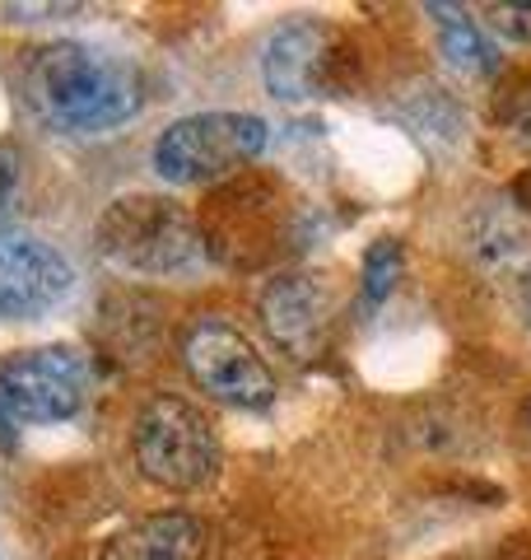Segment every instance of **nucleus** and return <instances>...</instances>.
Here are the masks:
<instances>
[{"mask_svg":"<svg viewBox=\"0 0 531 560\" xmlns=\"http://www.w3.org/2000/svg\"><path fill=\"white\" fill-rule=\"evenodd\" d=\"M24 98L47 127L70 136L117 131L140 113V75L88 43H47L24 61Z\"/></svg>","mask_w":531,"mask_h":560,"instance_id":"obj_1","label":"nucleus"},{"mask_svg":"<svg viewBox=\"0 0 531 560\" xmlns=\"http://www.w3.org/2000/svg\"><path fill=\"white\" fill-rule=\"evenodd\" d=\"M98 253L127 276H187L201 267V234L191 215L168 197H117L94 224Z\"/></svg>","mask_w":531,"mask_h":560,"instance_id":"obj_2","label":"nucleus"},{"mask_svg":"<svg viewBox=\"0 0 531 560\" xmlns=\"http://www.w3.org/2000/svg\"><path fill=\"white\" fill-rule=\"evenodd\" d=\"M266 150L257 113H191L168 121L154 140V173L173 187H205L238 173Z\"/></svg>","mask_w":531,"mask_h":560,"instance_id":"obj_3","label":"nucleus"},{"mask_svg":"<svg viewBox=\"0 0 531 560\" xmlns=\"http://www.w3.org/2000/svg\"><path fill=\"white\" fill-rule=\"evenodd\" d=\"M135 463L164 490H201L220 471V440L210 420L182 397H154L135 416Z\"/></svg>","mask_w":531,"mask_h":560,"instance_id":"obj_4","label":"nucleus"},{"mask_svg":"<svg viewBox=\"0 0 531 560\" xmlns=\"http://www.w3.org/2000/svg\"><path fill=\"white\" fill-rule=\"evenodd\" d=\"M84 364L75 350L43 346L0 364V420L10 425H57L84 407Z\"/></svg>","mask_w":531,"mask_h":560,"instance_id":"obj_5","label":"nucleus"},{"mask_svg":"<svg viewBox=\"0 0 531 560\" xmlns=\"http://www.w3.org/2000/svg\"><path fill=\"white\" fill-rule=\"evenodd\" d=\"M182 360H187V374L197 378L210 397L228 401V407L266 411L275 401L271 364L257 355V346L247 341L238 327H228L220 318L191 323V331L182 337Z\"/></svg>","mask_w":531,"mask_h":560,"instance_id":"obj_6","label":"nucleus"},{"mask_svg":"<svg viewBox=\"0 0 531 560\" xmlns=\"http://www.w3.org/2000/svg\"><path fill=\"white\" fill-rule=\"evenodd\" d=\"M75 290V267L47 238L0 224V318H43Z\"/></svg>","mask_w":531,"mask_h":560,"instance_id":"obj_7","label":"nucleus"},{"mask_svg":"<svg viewBox=\"0 0 531 560\" xmlns=\"http://www.w3.org/2000/svg\"><path fill=\"white\" fill-rule=\"evenodd\" d=\"M331 28L312 20L280 24L261 47V80L280 103H304L327 90Z\"/></svg>","mask_w":531,"mask_h":560,"instance_id":"obj_8","label":"nucleus"},{"mask_svg":"<svg viewBox=\"0 0 531 560\" xmlns=\"http://www.w3.org/2000/svg\"><path fill=\"white\" fill-rule=\"evenodd\" d=\"M261 323L280 350H290L294 360H308V355H317V341H322L327 300L308 276L285 271L261 290Z\"/></svg>","mask_w":531,"mask_h":560,"instance_id":"obj_9","label":"nucleus"},{"mask_svg":"<svg viewBox=\"0 0 531 560\" xmlns=\"http://www.w3.org/2000/svg\"><path fill=\"white\" fill-rule=\"evenodd\" d=\"M205 533L191 514H145L117 528L113 537H103V547L94 560H201Z\"/></svg>","mask_w":531,"mask_h":560,"instance_id":"obj_10","label":"nucleus"},{"mask_svg":"<svg viewBox=\"0 0 531 560\" xmlns=\"http://www.w3.org/2000/svg\"><path fill=\"white\" fill-rule=\"evenodd\" d=\"M424 14H429L438 28L448 66H457L462 75H494V70H499V51H494V43L462 5H424Z\"/></svg>","mask_w":531,"mask_h":560,"instance_id":"obj_11","label":"nucleus"},{"mask_svg":"<svg viewBox=\"0 0 531 560\" xmlns=\"http://www.w3.org/2000/svg\"><path fill=\"white\" fill-rule=\"evenodd\" d=\"M471 253L494 271H504V267L518 271L531 261V234L512 210H485V215L471 224Z\"/></svg>","mask_w":531,"mask_h":560,"instance_id":"obj_12","label":"nucleus"},{"mask_svg":"<svg viewBox=\"0 0 531 560\" xmlns=\"http://www.w3.org/2000/svg\"><path fill=\"white\" fill-rule=\"evenodd\" d=\"M397 276H401V243L378 238L374 248L364 253V294H368V304H382L387 294H392Z\"/></svg>","mask_w":531,"mask_h":560,"instance_id":"obj_13","label":"nucleus"},{"mask_svg":"<svg viewBox=\"0 0 531 560\" xmlns=\"http://www.w3.org/2000/svg\"><path fill=\"white\" fill-rule=\"evenodd\" d=\"M499 127L512 131V140L531 150V75L512 80L499 94Z\"/></svg>","mask_w":531,"mask_h":560,"instance_id":"obj_14","label":"nucleus"},{"mask_svg":"<svg viewBox=\"0 0 531 560\" xmlns=\"http://www.w3.org/2000/svg\"><path fill=\"white\" fill-rule=\"evenodd\" d=\"M485 14L494 20V28H499L504 38H512V43H531V5H489Z\"/></svg>","mask_w":531,"mask_h":560,"instance_id":"obj_15","label":"nucleus"},{"mask_svg":"<svg viewBox=\"0 0 531 560\" xmlns=\"http://www.w3.org/2000/svg\"><path fill=\"white\" fill-rule=\"evenodd\" d=\"M14 183H20V160H14V150L0 145V210L14 197Z\"/></svg>","mask_w":531,"mask_h":560,"instance_id":"obj_16","label":"nucleus"},{"mask_svg":"<svg viewBox=\"0 0 531 560\" xmlns=\"http://www.w3.org/2000/svg\"><path fill=\"white\" fill-rule=\"evenodd\" d=\"M512 201H518V206L527 210V215H531V168L522 173V178H518V183H512Z\"/></svg>","mask_w":531,"mask_h":560,"instance_id":"obj_17","label":"nucleus"}]
</instances>
